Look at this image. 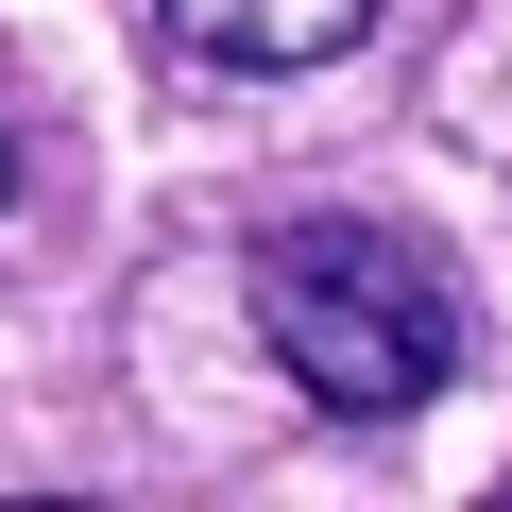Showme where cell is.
Wrapping results in <instances>:
<instances>
[{"label":"cell","mask_w":512,"mask_h":512,"mask_svg":"<svg viewBox=\"0 0 512 512\" xmlns=\"http://www.w3.org/2000/svg\"><path fill=\"white\" fill-rule=\"evenodd\" d=\"M256 342L291 359V393L325 427H393L478 359V308L393 222H291V239H256Z\"/></svg>","instance_id":"obj_1"},{"label":"cell","mask_w":512,"mask_h":512,"mask_svg":"<svg viewBox=\"0 0 512 512\" xmlns=\"http://www.w3.org/2000/svg\"><path fill=\"white\" fill-rule=\"evenodd\" d=\"M154 18L188 52H222V69H342L376 35V0H154Z\"/></svg>","instance_id":"obj_2"},{"label":"cell","mask_w":512,"mask_h":512,"mask_svg":"<svg viewBox=\"0 0 512 512\" xmlns=\"http://www.w3.org/2000/svg\"><path fill=\"white\" fill-rule=\"evenodd\" d=\"M0 188H18V137H0Z\"/></svg>","instance_id":"obj_3"}]
</instances>
